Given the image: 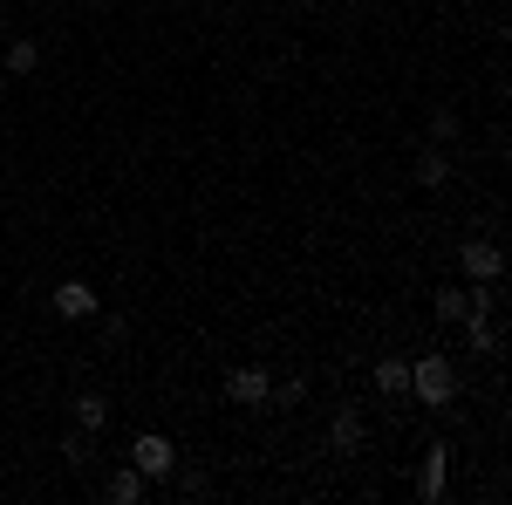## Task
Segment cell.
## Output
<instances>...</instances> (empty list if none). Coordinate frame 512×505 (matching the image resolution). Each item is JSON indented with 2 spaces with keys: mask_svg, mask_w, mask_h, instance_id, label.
<instances>
[{
  "mask_svg": "<svg viewBox=\"0 0 512 505\" xmlns=\"http://www.w3.org/2000/svg\"><path fill=\"white\" fill-rule=\"evenodd\" d=\"M410 389H417V403L444 410V403L458 396V369H451V355H417V362H410Z\"/></svg>",
  "mask_w": 512,
  "mask_h": 505,
  "instance_id": "cell-1",
  "label": "cell"
},
{
  "mask_svg": "<svg viewBox=\"0 0 512 505\" xmlns=\"http://www.w3.org/2000/svg\"><path fill=\"white\" fill-rule=\"evenodd\" d=\"M465 335H472L478 355H499V328H492V321H465Z\"/></svg>",
  "mask_w": 512,
  "mask_h": 505,
  "instance_id": "cell-17",
  "label": "cell"
},
{
  "mask_svg": "<svg viewBox=\"0 0 512 505\" xmlns=\"http://www.w3.org/2000/svg\"><path fill=\"white\" fill-rule=\"evenodd\" d=\"M0 35H7V14H0Z\"/></svg>",
  "mask_w": 512,
  "mask_h": 505,
  "instance_id": "cell-20",
  "label": "cell"
},
{
  "mask_svg": "<svg viewBox=\"0 0 512 505\" xmlns=\"http://www.w3.org/2000/svg\"><path fill=\"white\" fill-rule=\"evenodd\" d=\"M0 89H7V69H0Z\"/></svg>",
  "mask_w": 512,
  "mask_h": 505,
  "instance_id": "cell-21",
  "label": "cell"
},
{
  "mask_svg": "<svg viewBox=\"0 0 512 505\" xmlns=\"http://www.w3.org/2000/svg\"><path fill=\"white\" fill-rule=\"evenodd\" d=\"M376 389H383V396H403V389H410V362H403V355H383V362H376Z\"/></svg>",
  "mask_w": 512,
  "mask_h": 505,
  "instance_id": "cell-9",
  "label": "cell"
},
{
  "mask_svg": "<svg viewBox=\"0 0 512 505\" xmlns=\"http://www.w3.org/2000/svg\"><path fill=\"white\" fill-rule=\"evenodd\" d=\"M82 7H103V0H82Z\"/></svg>",
  "mask_w": 512,
  "mask_h": 505,
  "instance_id": "cell-19",
  "label": "cell"
},
{
  "mask_svg": "<svg viewBox=\"0 0 512 505\" xmlns=\"http://www.w3.org/2000/svg\"><path fill=\"white\" fill-rule=\"evenodd\" d=\"M355 444H362V417L342 410V417H335V451H355Z\"/></svg>",
  "mask_w": 512,
  "mask_h": 505,
  "instance_id": "cell-15",
  "label": "cell"
},
{
  "mask_svg": "<svg viewBox=\"0 0 512 505\" xmlns=\"http://www.w3.org/2000/svg\"><path fill=\"white\" fill-rule=\"evenodd\" d=\"M431 144H458L465 130H458V110H431V130H424Z\"/></svg>",
  "mask_w": 512,
  "mask_h": 505,
  "instance_id": "cell-13",
  "label": "cell"
},
{
  "mask_svg": "<svg viewBox=\"0 0 512 505\" xmlns=\"http://www.w3.org/2000/svg\"><path fill=\"white\" fill-rule=\"evenodd\" d=\"M76 424L82 430H103V424H110V403H103V396H76Z\"/></svg>",
  "mask_w": 512,
  "mask_h": 505,
  "instance_id": "cell-12",
  "label": "cell"
},
{
  "mask_svg": "<svg viewBox=\"0 0 512 505\" xmlns=\"http://www.w3.org/2000/svg\"><path fill=\"white\" fill-rule=\"evenodd\" d=\"M130 465L144 471V478H171L178 451H171V437H164V430H137V437H130Z\"/></svg>",
  "mask_w": 512,
  "mask_h": 505,
  "instance_id": "cell-2",
  "label": "cell"
},
{
  "mask_svg": "<svg viewBox=\"0 0 512 505\" xmlns=\"http://www.w3.org/2000/svg\"><path fill=\"white\" fill-rule=\"evenodd\" d=\"M55 314H62V321H89V314H96L89 280H62V287H55Z\"/></svg>",
  "mask_w": 512,
  "mask_h": 505,
  "instance_id": "cell-4",
  "label": "cell"
},
{
  "mask_svg": "<svg viewBox=\"0 0 512 505\" xmlns=\"http://www.w3.org/2000/svg\"><path fill=\"white\" fill-rule=\"evenodd\" d=\"M0 69H7V76H35V69H41V48L28 35H14V41H7V55H0Z\"/></svg>",
  "mask_w": 512,
  "mask_h": 505,
  "instance_id": "cell-7",
  "label": "cell"
},
{
  "mask_svg": "<svg viewBox=\"0 0 512 505\" xmlns=\"http://www.w3.org/2000/svg\"><path fill=\"white\" fill-rule=\"evenodd\" d=\"M301 396H308V383H294V376H287V383H274V389H267V403H274V410H294Z\"/></svg>",
  "mask_w": 512,
  "mask_h": 505,
  "instance_id": "cell-18",
  "label": "cell"
},
{
  "mask_svg": "<svg viewBox=\"0 0 512 505\" xmlns=\"http://www.w3.org/2000/svg\"><path fill=\"white\" fill-rule=\"evenodd\" d=\"M458 267H465V280H478V287H492V280L506 273V253H499L492 239H465V253H458Z\"/></svg>",
  "mask_w": 512,
  "mask_h": 505,
  "instance_id": "cell-3",
  "label": "cell"
},
{
  "mask_svg": "<svg viewBox=\"0 0 512 505\" xmlns=\"http://www.w3.org/2000/svg\"><path fill=\"white\" fill-rule=\"evenodd\" d=\"M62 458H69L76 471H82V465H96V430H82V424H76V430H62Z\"/></svg>",
  "mask_w": 512,
  "mask_h": 505,
  "instance_id": "cell-8",
  "label": "cell"
},
{
  "mask_svg": "<svg viewBox=\"0 0 512 505\" xmlns=\"http://www.w3.org/2000/svg\"><path fill=\"white\" fill-rule=\"evenodd\" d=\"M267 369H233V376H226V396H233V403H246V410H260V403H267Z\"/></svg>",
  "mask_w": 512,
  "mask_h": 505,
  "instance_id": "cell-5",
  "label": "cell"
},
{
  "mask_svg": "<svg viewBox=\"0 0 512 505\" xmlns=\"http://www.w3.org/2000/svg\"><path fill=\"white\" fill-rule=\"evenodd\" d=\"M444 458H451V451H444V444H431V458H424V485H417L424 499H437V492H444Z\"/></svg>",
  "mask_w": 512,
  "mask_h": 505,
  "instance_id": "cell-11",
  "label": "cell"
},
{
  "mask_svg": "<svg viewBox=\"0 0 512 505\" xmlns=\"http://www.w3.org/2000/svg\"><path fill=\"white\" fill-rule=\"evenodd\" d=\"M444 178H451V164H444V151H417V185H424V192H437V185H444Z\"/></svg>",
  "mask_w": 512,
  "mask_h": 505,
  "instance_id": "cell-10",
  "label": "cell"
},
{
  "mask_svg": "<svg viewBox=\"0 0 512 505\" xmlns=\"http://www.w3.org/2000/svg\"><path fill=\"white\" fill-rule=\"evenodd\" d=\"M164 485H171V492H185V499H205V492H212V485H205V471H178V465H171Z\"/></svg>",
  "mask_w": 512,
  "mask_h": 505,
  "instance_id": "cell-14",
  "label": "cell"
},
{
  "mask_svg": "<svg viewBox=\"0 0 512 505\" xmlns=\"http://www.w3.org/2000/svg\"><path fill=\"white\" fill-rule=\"evenodd\" d=\"M144 485H151V478H144V471H137V465H123L117 478H110V485H103V499H110V505H137V499H144Z\"/></svg>",
  "mask_w": 512,
  "mask_h": 505,
  "instance_id": "cell-6",
  "label": "cell"
},
{
  "mask_svg": "<svg viewBox=\"0 0 512 505\" xmlns=\"http://www.w3.org/2000/svg\"><path fill=\"white\" fill-rule=\"evenodd\" d=\"M431 308H437V321H465V287H444Z\"/></svg>",
  "mask_w": 512,
  "mask_h": 505,
  "instance_id": "cell-16",
  "label": "cell"
}]
</instances>
